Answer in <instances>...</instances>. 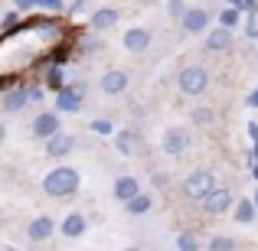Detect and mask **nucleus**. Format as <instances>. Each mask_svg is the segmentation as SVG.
Here are the masks:
<instances>
[{
	"label": "nucleus",
	"mask_w": 258,
	"mask_h": 251,
	"mask_svg": "<svg viewBox=\"0 0 258 251\" xmlns=\"http://www.w3.org/2000/svg\"><path fill=\"white\" fill-rule=\"evenodd\" d=\"M76 189H79V170H72V166H56L43 176V193L52 196V199L72 196Z\"/></svg>",
	"instance_id": "obj_1"
},
{
	"label": "nucleus",
	"mask_w": 258,
	"mask_h": 251,
	"mask_svg": "<svg viewBox=\"0 0 258 251\" xmlns=\"http://www.w3.org/2000/svg\"><path fill=\"white\" fill-rule=\"evenodd\" d=\"M216 189V176L209 170H193V173L183 180V196L186 199H206Z\"/></svg>",
	"instance_id": "obj_2"
},
{
	"label": "nucleus",
	"mask_w": 258,
	"mask_h": 251,
	"mask_svg": "<svg viewBox=\"0 0 258 251\" xmlns=\"http://www.w3.org/2000/svg\"><path fill=\"white\" fill-rule=\"evenodd\" d=\"M180 92L183 95H203L209 88V72L203 69V65H186V69L180 72Z\"/></svg>",
	"instance_id": "obj_3"
},
{
	"label": "nucleus",
	"mask_w": 258,
	"mask_h": 251,
	"mask_svg": "<svg viewBox=\"0 0 258 251\" xmlns=\"http://www.w3.org/2000/svg\"><path fill=\"white\" fill-rule=\"evenodd\" d=\"M186 150H189L186 127H167V134H164V153H170V157H183Z\"/></svg>",
	"instance_id": "obj_4"
},
{
	"label": "nucleus",
	"mask_w": 258,
	"mask_h": 251,
	"mask_svg": "<svg viewBox=\"0 0 258 251\" xmlns=\"http://www.w3.org/2000/svg\"><path fill=\"white\" fill-rule=\"evenodd\" d=\"M229 206H232V193H229V189H222V186H216L213 193L203 199V209H206L209 215H222V212H229Z\"/></svg>",
	"instance_id": "obj_5"
},
{
	"label": "nucleus",
	"mask_w": 258,
	"mask_h": 251,
	"mask_svg": "<svg viewBox=\"0 0 258 251\" xmlns=\"http://www.w3.org/2000/svg\"><path fill=\"white\" fill-rule=\"evenodd\" d=\"M59 127H62V124H59V118L46 111V114H39V118L33 121V137L49 140V137H56V134H59Z\"/></svg>",
	"instance_id": "obj_6"
},
{
	"label": "nucleus",
	"mask_w": 258,
	"mask_h": 251,
	"mask_svg": "<svg viewBox=\"0 0 258 251\" xmlns=\"http://www.w3.org/2000/svg\"><path fill=\"white\" fill-rule=\"evenodd\" d=\"M52 232H56V222H52L49 215H36V219L26 225V235H30V241H46Z\"/></svg>",
	"instance_id": "obj_7"
},
{
	"label": "nucleus",
	"mask_w": 258,
	"mask_h": 251,
	"mask_svg": "<svg viewBox=\"0 0 258 251\" xmlns=\"http://www.w3.org/2000/svg\"><path fill=\"white\" fill-rule=\"evenodd\" d=\"M147 46H151V30H144V26H134V30L124 33V49H127V52H144Z\"/></svg>",
	"instance_id": "obj_8"
},
{
	"label": "nucleus",
	"mask_w": 258,
	"mask_h": 251,
	"mask_svg": "<svg viewBox=\"0 0 258 251\" xmlns=\"http://www.w3.org/2000/svg\"><path fill=\"white\" fill-rule=\"evenodd\" d=\"M134 196H141V183L134 180V176H118V180H114V199L131 202Z\"/></svg>",
	"instance_id": "obj_9"
},
{
	"label": "nucleus",
	"mask_w": 258,
	"mask_h": 251,
	"mask_svg": "<svg viewBox=\"0 0 258 251\" xmlns=\"http://www.w3.org/2000/svg\"><path fill=\"white\" fill-rule=\"evenodd\" d=\"M124 88H127V72L111 69V72L101 75V92H105V95H121Z\"/></svg>",
	"instance_id": "obj_10"
},
{
	"label": "nucleus",
	"mask_w": 258,
	"mask_h": 251,
	"mask_svg": "<svg viewBox=\"0 0 258 251\" xmlns=\"http://www.w3.org/2000/svg\"><path fill=\"white\" fill-rule=\"evenodd\" d=\"M180 23H183V30H186V33H203V30H206V23H209V13L203 10V7H193V10L183 13Z\"/></svg>",
	"instance_id": "obj_11"
},
{
	"label": "nucleus",
	"mask_w": 258,
	"mask_h": 251,
	"mask_svg": "<svg viewBox=\"0 0 258 251\" xmlns=\"http://www.w3.org/2000/svg\"><path fill=\"white\" fill-rule=\"evenodd\" d=\"M85 228H88L85 215H82V212H72V215H66V219H62L59 232H62L66 238H82V235H85Z\"/></svg>",
	"instance_id": "obj_12"
},
{
	"label": "nucleus",
	"mask_w": 258,
	"mask_h": 251,
	"mask_svg": "<svg viewBox=\"0 0 258 251\" xmlns=\"http://www.w3.org/2000/svg\"><path fill=\"white\" fill-rule=\"evenodd\" d=\"M72 147H76V140H72L69 134H62V131H59L56 137L46 140V153H49V157H66V153H72Z\"/></svg>",
	"instance_id": "obj_13"
},
{
	"label": "nucleus",
	"mask_w": 258,
	"mask_h": 251,
	"mask_svg": "<svg viewBox=\"0 0 258 251\" xmlns=\"http://www.w3.org/2000/svg\"><path fill=\"white\" fill-rule=\"evenodd\" d=\"M229 46H232V33H229L226 26H219V30H213L206 36V49L209 52H226Z\"/></svg>",
	"instance_id": "obj_14"
},
{
	"label": "nucleus",
	"mask_w": 258,
	"mask_h": 251,
	"mask_svg": "<svg viewBox=\"0 0 258 251\" xmlns=\"http://www.w3.org/2000/svg\"><path fill=\"white\" fill-rule=\"evenodd\" d=\"M114 23H118V10H111V7L95 10V17H92V26H95V30H111Z\"/></svg>",
	"instance_id": "obj_15"
},
{
	"label": "nucleus",
	"mask_w": 258,
	"mask_h": 251,
	"mask_svg": "<svg viewBox=\"0 0 258 251\" xmlns=\"http://www.w3.org/2000/svg\"><path fill=\"white\" fill-rule=\"evenodd\" d=\"M30 101V92H23V88H17V92H10V95H4V111H20V108Z\"/></svg>",
	"instance_id": "obj_16"
},
{
	"label": "nucleus",
	"mask_w": 258,
	"mask_h": 251,
	"mask_svg": "<svg viewBox=\"0 0 258 251\" xmlns=\"http://www.w3.org/2000/svg\"><path fill=\"white\" fill-rule=\"evenodd\" d=\"M114 144H118V153H124V157H134V147H138V137H134L131 131H121L118 137H114Z\"/></svg>",
	"instance_id": "obj_17"
},
{
	"label": "nucleus",
	"mask_w": 258,
	"mask_h": 251,
	"mask_svg": "<svg viewBox=\"0 0 258 251\" xmlns=\"http://www.w3.org/2000/svg\"><path fill=\"white\" fill-rule=\"evenodd\" d=\"M255 202H248V199H239V206H235V222H242V225H248V222L255 219Z\"/></svg>",
	"instance_id": "obj_18"
},
{
	"label": "nucleus",
	"mask_w": 258,
	"mask_h": 251,
	"mask_svg": "<svg viewBox=\"0 0 258 251\" xmlns=\"http://www.w3.org/2000/svg\"><path fill=\"white\" fill-rule=\"evenodd\" d=\"M151 206H154V202H151V196H144V193H141V196H134V199L131 202H127V212H131V215H144V212H151Z\"/></svg>",
	"instance_id": "obj_19"
},
{
	"label": "nucleus",
	"mask_w": 258,
	"mask_h": 251,
	"mask_svg": "<svg viewBox=\"0 0 258 251\" xmlns=\"http://www.w3.org/2000/svg\"><path fill=\"white\" fill-rule=\"evenodd\" d=\"M59 111H79V92L76 88H66L59 95Z\"/></svg>",
	"instance_id": "obj_20"
},
{
	"label": "nucleus",
	"mask_w": 258,
	"mask_h": 251,
	"mask_svg": "<svg viewBox=\"0 0 258 251\" xmlns=\"http://www.w3.org/2000/svg\"><path fill=\"white\" fill-rule=\"evenodd\" d=\"M209 251H235V238H229V235H216V238L209 241Z\"/></svg>",
	"instance_id": "obj_21"
},
{
	"label": "nucleus",
	"mask_w": 258,
	"mask_h": 251,
	"mask_svg": "<svg viewBox=\"0 0 258 251\" xmlns=\"http://www.w3.org/2000/svg\"><path fill=\"white\" fill-rule=\"evenodd\" d=\"M176 248H180V251H200V241H196L193 232H183L180 238H176Z\"/></svg>",
	"instance_id": "obj_22"
},
{
	"label": "nucleus",
	"mask_w": 258,
	"mask_h": 251,
	"mask_svg": "<svg viewBox=\"0 0 258 251\" xmlns=\"http://www.w3.org/2000/svg\"><path fill=\"white\" fill-rule=\"evenodd\" d=\"M235 20H239V7H229V10L222 13V26L229 30V26H235Z\"/></svg>",
	"instance_id": "obj_23"
},
{
	"label": "nucleus",
	"mask_w": 258,
	"mask_h": 251,
	"mask_svg": "<svg viewBox=\"0 0 258 251\" xmlns=\"http://www.w3.org/2000/svg\"><path fill=\"white\" fill-rule=\"evenodd\" d=\"M92 131L95 134H111L114 124H111V121H92Z\"/></svg>",
	"instance_id": "obj_24"
},
{
	"label": "nucleus",
	"mask_w": 258,
	"mask_h": 251,
	"mask_svg": "<svg viewBox=\"0 0 258 251\" xmlns=\"http://www.w3.org/2000/svg\"><path fill=\"white\" fill-rule=\"evenodd\" d=\"M36 7H43V10H59L62 0H36Z\"/></svg>",
	"instance_id": "obj_25"
},
{
	"label": "nucleus",
	"mask_w": 258,
	"mask_h": 251,
	"mask_svg": "<svg viewBox=\"0 0 258 251\" xmlns=\"http://www.w3.org/2000/svg\"><path fill=\"white\" fill-rule=\"evenodd\" d=\"M170 13H173V17H180V20H183V13H186V10H183V4H180V0H170Z\"/></svg>",
	"instance_id": "obj_26"
},
{
	"label": "nucleus",
	"mask_w": 258,
	"mask_h": 251,
	"mask_svg": "<svg viewBox=\"0 0 258 251\" xmlns=\"http://www.w3.org/2000/svg\"><path fill=\"white\" fill-rule=\"evenodd\" d=\"M206 121H213V111H206V108L196 111V124H206Z\"/></svg>",
	"instance_id": "obj_27"
},
{
	"label": "nucleus",
	"mask_w": 258,
	"mask_h": 251,
	"mask_svg": "<svg viewBox=\"0 0 258 251\" xmlns=\"http://www.w3.org/2000/svg\"><path fill=\"white\" fill-rule=\"evenodd\" d=\"M49 85H52V88L62 85V75H59V69H56V72H49Z\"/></svg>",
	"instance_id": "obj_28"
},
{
	"label": "nucleus",
	"mask_w": 258,
	"mask_h": 251,
	"mask_svg": "<svg viewBox=\"0 0 258 251\" xmlns=\"http://www.w3.org/2000/svg\"><path fill=\"white\" fill-rule=\"evenodd\" d=\"M17 7H20V10H33V7H36V0H17Z\"/></svg>",
	"instance_id": "obj_29"
},
{
	"label": "nucleus",
	"mask_w": 258,
	"mask_h": 251,
	"mask_svg": "<svg viewBox=\"0 0 258 251\" xmlns=\"http://www.w3.org/2000/svg\"><path fill=\"white\" fill-rule=\"evenodd\" d=\"M248 105H252V108H258V88L252 92V98H248Z\"/></svg>",
	"instance_id": "obj_30"
},
{
	"label": "nucleus",
	"mask_w": 258,
	"mask_h": 251,
	"mask_svg": "<svg viewBox=\"0 0 258 251\" xmlns=\"http://www.w3.org/2000/svg\"><path fill=\"white\" fill-rule=\"evenodd\" d=\"M4 137H7V127H4V124H0V144H4Z\"/></svg>",
	"instance_id": "obj_31"
},
{
	"label": "nucleus",
	"mask_w": 258,
	"mask_h": 251,
	"mask_svg": "<svg viewBox=\"0 0 258 251\" xmlns=\"http://www.w3.org/2000/svg\"><path fill=\"white\" fill-rule=\"evenodd\" d=\"M252 202H255V209H258V193H255V199H252Z\"/></svg>",
	"instance_id": "obj_32"
},
{
	"label": "nucleus",
	"mask_w": 258,
	"mask_h": 251,
	"mask_svg": "<svg viewBox=\"0 0 258 251\" xmlns=\"http://www.w3.org/2000/svg\"><path fill=\"white\" fill-rule=\"evenodd\" d=\"M124 251H141V248H124Z\"/></svg>",
	"instance_id": "obj_33"
}]
</instances>
